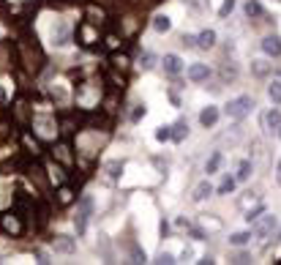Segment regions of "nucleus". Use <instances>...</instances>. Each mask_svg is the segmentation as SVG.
<instances>
[{
  "label": "nucleus",
  "instance_id": "obj_1",
  "mask_svg": "<svg viewBox=\"0 0 281 265\" xmlns=\"http://www.w3.org/2000/svg\"><path fill=\"white\" fill-rule=\"evenodd\" d=\"M251 110H254V99L248 93H240V96H235V99H229L227 104H224V115L232 118V120H243Z\"/></svg>",
  "mask_w": 281,
  "mask_h": 265
},
{
  "label": "nucleus",
  "instance_id": "obj_2",
  "mask_svg": "<svg viewBox=\"0 0 281 265\" xmlns=\"http://www.w3.org/2000/svg\"><path fill=\"white\" fill-rule=\"evenodd\" d=\"M90 216H93V197H85V200L79 202V208H76V216H74V224H76V232H79V235L88 230Z\"/></svg>",
  "mask_w": 281,
  "mask_h": 265
},
{
  "label": "nucleus",
  "instance_id": "obj_3",
  "mask_svg": "<svg viewBox=\"0 0 281 265\" xmlns=\"http://www.w3.org/2000/svg\"><path fill=\"white\" fill-rule=\"evenodd\" d=\"M276 227H279V219L268 213V216H262L257 222V227H254V238H268L270 232H276Z\"/></svg>",
  "mask_w": 281,
  "mask_h": 265
},
{
  "label": "nucleus",
  "instance_id": "obj_4",
  "mask_svg": "<svg viewBox=\"0 0 281 265\" xmlns=\"http://www.w3.org/2000/svg\"><path fill=\"white\" fill-rule=\"evenodd\" d=\"M218 118H221V112H218L216 104L202 107V112H199V123H202V129H213V126L218 123Z\"/></svg>",
  "mask_w": 281,
  "mask_h": 265
},
{
  "label": "nucleus",
  "instance_id": "obj_5",
  "mask_svg": "<svg viewBox=\"0 0 281 265\" xmlns=\"http://www.w3.org/2000/svg\"><path fill=\"white\" fill-rule=\"evenodd\" d=\"M161 66H164V71L170 74V77H177L186 66H183V60H180V55H175V52H170V55H164V60H161Z\"/></svg>",
  "mask_w": 281,
  "mask_h": 265
},
{
  "label": "nucleus",
  "instance_id": "obj_6",
  "mask_svg": "<svg viewBox=\"0 0 281 265\" xmlns=\"http://www.w3.org/2000/svg\"><path fill=\"white\" fill-rule=\"evenodd\" d=\"M186 77L191 79V82H205V79L211 77V69H208V63H191L186 69Z\"/></svg>",
  "mask_w": 281,
  "mask_h": 265
},
{
  "label": "nucleus",
  "instance_id": "obj_7",
  "mask_svg": "<svg viewBox=\"0 0 281 265\" xmlns=\"http://www.w3.org/2000/svg\"><path fill=\"white\" fill-rule=\"evenodd\" d=\"M52 44L55 47H66L69 44V25L66 22H55V28H52Z\"/></svg>",
  "mask_w": 281,
  "mask_h": 265
},
{
  "label": "nucleus",
  "instance_id": "obj_8",
  "mask_svg": "<svg viewBox=\"0 0 281 265\" xmlns=\"http://www.w3.org/2000/svg\"><path fill=\"white\" fill-rule=\"evenodd\" d=\"M262 52L268 55V58H279L281 55V38L279 36H265L262 38Z\"/></svg>",
  "mask_w": 281,
  "mask_h": 265
},
{
  "label": "nucleus",
  "instance_id": "obj_9",
  "mask_svg": "<svg viewBox=\"0 0 281 265\" xmlns=\"http://www.w3.org/2000/svg\"><path fill=\"white\" fill-rule=\"evenodd\" d=\"M52 249H55V254H76V241L69 235H60L58 241L52 243Z\"/></svg>",
  "mask_w": 281,
  "mask_h": 265
},
{
  "label": "nucleus",
  "instance_id": "obj_10",
  "mask_svg": "<svg viewBox=\"0 0 281 265\" xmlns=\"http://www.w3.org/2000/svg\"><path fill=\"white\" fill-rule=\"evenodd\" d=\"M251 238H254L251 230H238V232H232V235L227 238V243H229V246H235V249H243V246L251 243Z\"/></svg>",
  "mask_w": 281,
  "mask_h": 265
},
{
  "label": "nucleus",
  "instance_id": "obj_11",
  "mask_svg": "<svg viewBox=\"0 0 281 265\" xmlns=\"http://www.w3.org/2000/svg\"><path fill=\"white\" fill-rule=\"evenodd\" d=\"M221 167H224V153L221 151H213V153L208 156V161H205V172L208 175H216Z\"/></svg>",
  "mask_w": 281,
  "mask_h": 265
},
{
  "label": "nucleus",
  "instance_id": "obj_12",
  "mask_svg": "<svg viewBox=\"0 0 281 265\" xmlns=\"http://www.w3.org/2000/svg\"><path fill=\"white\" fill-rule=\"evenodd\" d=\"M153 30H156V33H170L172 30V17L170 14H156V17H153Z\"/></svg>",
  "mask_w": 281,
  "mask_h": 265
},
{
  "label": "nucleus",
  "instance_id": "obj_13",
  "mask_svg": "<svg viewBox=\"0 0 281 265\" xmlns=\"http://www.w3.org/2000/svg\"><path fill=\"white\" fill-rule=\"evenodd\" d=\"M216 30H202V33L197 36V47H202V49H213L216 47Z\"/></svg>",
  "mask_w": 281,
  "mask_h": 265
},
{
  "label": "nucleus",
  "instance_id": "obj_14",
  "mask_svg": "<svg viewBox=\"0 0 281 265\" xmlns=\"http://www.w3.org/2000/svg\"><path fill=\"white\" fill-rule=\"evenodd\" d=\"M268 101L273 107H281V79H270L268 82Z\"/></svg>",
  "mask_w": 281,
  "mask_h": 265
},
{
  "label": "nucleus",
  "instance_id": "obj_15",
  "mask_svg": "<svg viewBox=\"0 0 281 265\" xmlns=\"http://www.w3.org/2000/svg\"><path fill=\"white\" fill-rule=\"evenodd\" d=\"M211 194H213V186H211L208 181H199L197 189H194V194H191V200H194V202H202V200H208Z\"/></svg>",
  "mask_w": 281,
  "mask_h": 265
},
{
  "label": "nucleus",
  "instance_id": "obj_16",
  "mask_svg": "<svg viewBox=\"0 0 281 265\" xmlns=\"http://www.w3.org/2000/svg\"><path fill=\"white\" fill-rule=\"evenodd\" d=\"M279 126H281V112H279V107H273V110L265 115V129H268V131H279Z\"/></svg>",
  "mask_w": 281,
  "mask_h": 265
},
{
  "label": "nucleus",
  "instance_id": "obj_17",
  "mask_svg": "<svg viewBox=\"0 0 281 265\" xmlns=\"http://www.w3.org/2000/svg\"><path fill=\"white\" fill-rule=\"evenodd\" d=\"M251 175H254V164H251L248 159H243V161L238 164V172H235V178H238V181L243 183V181H248Z\"/></svg>",
  "mask_w": 281,
  "mask_h": 265
},
{
  "label": "nucleus",
  "instance_id": "obj_18",
  "mask_svg": "<svg viewBox=\"0 0 281 265\" xmlns=\"http://www.w3.org/2000/svg\"><path fill=\"white\" fill-rule=\"evenodd\" d=\"M270 69H273V66H270L268 60H251V74L254 77H268Z\"/></svg>",
  "mask_w": 281,
  "mask_h": 265
},
{
  "label": "nucleus",
  "instance_id": "obj_19",
  "mask_svg": "<svg viewBox=\"0 0 281 265\" xmlns=\"http://www.w3.org/2000/svg\"><path fill=\"white\" fill-rule=\"evenodd\" d=\"M235 183H238V178H232V175H224V181L218 183V189H216V194H229V191H232L235 189Z\"/></svg>",
  "mask_w": 281,
  "mask_h": 265
},
{
  "label": "nucleus",
  "instance_id": "obj_20",
  "mask_svg": "<svg viewBox=\"0 0 281 265\" xmlns=\"http://www.w3.org/2000/svg\"><path fill=\"white\" fill-rule=\"evenodd\" d=\"M172 129H175V131H172V140H175V142H180L183 137H188V123H186V120H177Z\"/></svg>",
  "mask_w": 281,
  "mask_h": 265
},
{
  "label": "nucleus",
  "instance_id": "obj_21",
  "mask_svg": "<svg viewBox=\"0 0 281 265\" xmlns=\"http://www.w3.org/2000/svg\"><path fill=\"white\" fill-rule=\"evenodd\" d=\"M153 66H156V55H153V52H145V55L140 58V69H142V71H150Z\"/></svg>",
  "mask_w": 281,
  "mask_h": 265
},
{
  "label": "nucleus",
  "instance_id": "obj_22",
  "mask_svg": "<svg viewBox=\"0 0 281 265\" xmlns=\"http://www.w3.org/2000/svg\"><path fill=\"white\" fill-rule=\"evenodd\" d=\"M246 14H248V17H262V6H259L257 0H248V3H246Z\"/></svg>",
  "mask_w": 281,
  "mask_h": 265
},
{
  "label": "nucleus",
  "instance_id": "obj_23",
  "mask_svg": "<svg viewBox=\"0 0 281 265\" xmlns=\"http://www.w3.org/2000/svg\"><path fill=\"white\" fill-rule=\"evenodd\" d=\"M120 170H123L120 161H109V164H106V175L109 178H120Z\"/></svg>",
  "mask_w": 281,
  "mask_h": 265
},
{
  "label": "nucleus",
  "instance_id": "obj_24",
  "mask_svg": "<svg viewBox=\"0 0 281 265\" xmlns=\"http://www.w3.org/2000/svg\"><path fill=\"white\" fill-rule=\"evenodd\" d=\"M156 140H158V142H167V140H172V131H170V126H158V131H156Z\"/></svg>",
  "mask_w": 281,
  "mask_h": 265
},
{
  "label": "nucleus",
  "instance_id": "obj_25",
  "mask_svg": "<svg viewBox=\"0 0 281 265\" xmlns=\"http://www.w3.org/2000/svg\"><path fill=\"white\" fill-rule=\"evenodd\" d=\"M38 126H41V134H52V129H55V123L49 118H38Z\"/></svg>",
  "mask_w": 281,
  "mask_h": 265
},
{
  "label": "nucleus",
  "instance_id": "obj_26",
  "mask_svg": "<svg viewBox=\"0 0 281 265\" xmlns=\"http://www.w3.org/2000/svg\"><path fill=\"white\" fill-rule=\"evenodd\" d=\"M232 8H235V0H224V6L218 8V17H229V14H232Z\"/></svg>",
  "mask_w": 281,
  "mask_h": 265
},
{
  "label": "nucleus",
  "instance_id": "obj_27",
  "mask_svg": "<svg viewBox=\"0 0 281 265\" xmlns=\"http://www.w3.org/2000/svg\"><path fill=\"white\" fill-rule=\"evenodd\" d=\"M3 227H6L8 232H19V224H17V219H11V216H6V219H3Z\"/></svg>",
  "mask_w": 281,
  "mask_h": 265
},
{
  "label": "nucleus",
  "instance_id": "obj_28",
  "mask_svg": "<svg viewBox=\"0 0 281 265\" xmlns=\"http://www.w3.org/2000/svg\"><path fill=\"white\" fill-rule=\"evenodd\" d=\"M183 3H186V6L191 8V11H197V14L205 11V3H199V0H183Z\"/></svg>",
  "mask_w": 281,
  "mask_h": 265
},
{
  "label": "nucleus",
  "instance_id": "obj_29",
  "mask_svg": "<svg viewBox=\"0 0 281 265\" xmlns=\"http://www.w3.org/2000/svg\"><path fill=\"white\" fill-rule=\"evenodd\" d=\"M180 260H183V263H191V260H194V246H186V249H183V252H180Z\"/></svg>",
  "mask_w": 281,
  "mask_h": 265
},
{
  "label": "nucleus",
  "instance_id": "obj_30",
  "mask_svg": "<svg viewBox=\"0 0 281 265\" xmlns=\"http://www.w3.org/2000/svg\"><path fill=\"white\" fill-rule=\"evenodd\" d=\"M259 213H262V208H254V211H248V213H246V222H248V224H251V222H257V219H259Z\"/></svg>",
  "mask_w": 281,
  "mask_h": 265
},
{
  "label": "nucleus",
  "instance_id": "obj_31",
  "mask_svg": "<svg viewBox=\"0 0 281 265\" xmlns=\"http://www.w3.org/2000/svg\"><path fill=\"white\" fill-rule=\"evenodd\" d=\"M158 263H175V257L170 252H158Z\"/></svg>",
  "mask_w": 281,
  "mask_h": 265
},
{
  "label": "nucleus",
  "instance_id": "obj_32",
  "mask_svg": "<svg viewBox=\"0 0 281 265\" xmlns=\"http://www.w3.org/2000/svg\"><path fill=\"white\" fill-rule=\"evenodd\" d=\"M194 41H197L194 36H183V38H180V44H183L186 49H191V47H194Z\"/></svg>",
  "mask_w": 281,
  "mask_h": 265
},
{
  "label": "nucleus",
  "instance_id": "obj_33",
  "mask_svg": "<svg viewBox=\"0 0 281 265\" xmlns=\"http://www.w3.org/2000/svg\"><path fill=\"white\" fill-rule=\"evenodd\" d=\"M142 115H145V107H137V110H134V115H131V120L137 123V120H140Z\"/></svg>",
  "mask_w": 281,
  "mask_h": 265
},
{
  "label": "nucleus",
  "instance_id": "obj_34",
  "mask_svg": "<svg viewBox=\"0 0 281 265\" xmlns=\"http://www.w3.org/2000/svg\"><path fill=\"white\" fill-rule=\"evenodd\" d=\"M276 183H279V186H281V161H279V164H276Z\"/></svg>",
  "mask_w": 281,
  "mask_h": 265
},
{
  "label": "nucleus",
  "instance_id": "obj_35",
  "mask_svg": "<svg viewBox=\"0 0 281 265\" xmlns=\"http://www.w3.org/2000/svg\"><path fill=\"white\" fill-rule=\"evenodd\" d=\"M276 134H279V140H281V126H279V131H276Z\"/></svg>",
  "mask_w": 281,
  "mask_h": 265
},
{
  "label": "nucleus",
  "instance_id": "obj_36",
  "mask_svg": "<svg viewBox=\"0 0 281 265\" xmlns=\"http://www.w3.org/2000/svg\"><path fill=\"white\" fill-rule=\"evenodd\" d=\"M270 3H281V0H270Z\"/></svg>",
  "mask_w": 281,
  "mask_h": 265
}]
</instances>
